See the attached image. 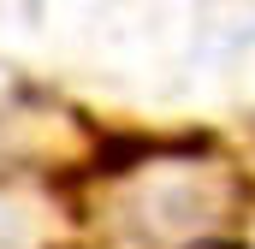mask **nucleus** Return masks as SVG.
Masks as SVG:
<instances>
[{
    "label": "nucleus",
    "instance_id": "f257e3e1",
    "mask_svg": "<svg viewBox=\"0 0 255 249\" xmlns=\"http://www.w3.org/2000/svg\"><path fill=\"white\" fill-rule=\"evenodd\" d=\"M190 249H250V244H190Z\"/></svg>",
    "mask_w": 255,
    "mask_h": 249
}]
</instances>
